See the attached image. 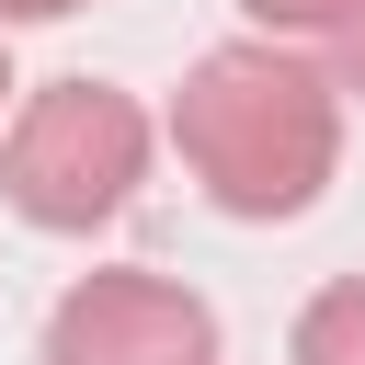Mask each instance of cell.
<instances>
[{
  "label": "cell",
  "instance_id": "cell-3",
  "mask_svg": "<svg viewBox=\"0 0 365 365\" xmlns=\"http://www.w3.org/2000/svg\"><path fill=\"white\" fill-rule=\"evenodd\" d=\"M46 365H217V308L171 274L103 262L46 308Z\"/></svg>",
  "mask_w": 365,
  "mask_h": 365
},
{
  "label": "cell",
  "instance_id": "cell-8",
  "mask_svg": "<svg viewBox=\"0 0 365 365\" xmlns=\"http://www.w3.org/2000/svg\"><path fill=\"white\" fill-rule=\"evenodd\" d=\"M0 114H11V57H0Z\"/></svg>",
  "mask_w": 365,
  "mask_h": 365
},
{
  "label": "cell",
  "instance_id": "cell-4",
  "mask_svg": "<svg viewBox=\"0 0 365 365\" xmlns=\"http://www.w3.org/2000/svg\"><path fill=\"white\" fill-rule=\"evenodd\" d=\"M285 365H365V274H342V285H319V297L297 308Z\"/></svg>",
  "mask_w": 365,
  "mask_h": 365
},
{
  "label": "cell",
  "instance_id": "cell-5",
  "mask_svg": "<svg viewBox=\"0 0 365 365\" xmlns=\"http://www.w3.org/2000/svg\"><path fill=\"white\" fill-rule=\"evenodd\" d=\"M319 46H331V57H319V68H331V80H342V103H365V0H342V11H331V34H319Z\"/></svg>",
  "mask_w": 365,
  "mask_h": 365
},
{
  "label": "cell",
  "instance_id": "cell-7",
  "mask_svg": "<svg viewBox=\"0 0 365 365\" xmlns=\"http://www.w3.org/2000/svg\"><path fill=\"white\" fill-rule=\"evenodd\" d=\"M80 0H0V23H68Z\"/></svg>",
  "mask_w": 365,
  "mask_h": 365
},
{
  "label": "cell",
  "instance_id": "cell-2",
  "mask_svg": "<svg viewBox=\"0 0 365 365\" xmlns=\"http://www.w3.org/2000/svg\"><path fill=\"white\" fill-rule=\"evenodd\" d=\"M148 182V114L114 80H46L0 125V205L46 240H91Z\"/></svg>",
  "mask_w": 365,
  "mask_h": 365
},
{
  "label": "cell",
  "instance_id": "cell-1",
  "mask_svg": "<svg viewBox=\"0 0 365 365\" xmlns=\"http://www.w3.org/2000/svg\"><path fill=\"white\" fill-rule=\"evenodd\" d=\"M171 148L217 217H251V228L308 217L331 194V160H342V80L308 68L285 34L205 46L171 91Z\"/></svg>",
  "mask_w": 365,
  "mask_h": 365
},
{
  "label": "cell",
  "instance_id": "cell-6",
  "mask_svg": "<svg viewBox=\"0 0 365 365\" xmlns=\"http://www.w3.org/2000/svg\"><path fill=\"white\" fill-rule=\"evenodd\" d=\"M240 11H251L262 34H331V11H342V0H240Z\"/></svg>",
  "mask_w": 365,
  "mask_h": 365
}]
</instances>
